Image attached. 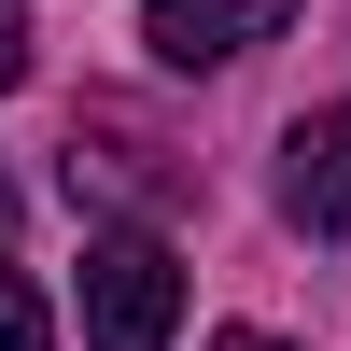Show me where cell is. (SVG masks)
I'll list each match as a JSON object with an SVG mask.
<instances>
[{
    "label": "cell",
    "mask_w": 351,
    "mask_h": 351,
    "mask_svg": "<svg viewBox=\"0 0 351 351\" xmlns=\"http://www.w3.org/2000/svg\"><path fill=\"white\" fill-rule=\"evenodd\" d=\"M183 324V267L155 225H99L84 239V351H169Z\"/></svg>",
    "instance_id": "obj_1"
},
{
    "label": "cell",
    "mask_w": 351,
    "mask_h": 351,
    "mask_svg": "<svg viewBox=\"0 0 351 351\" xmlns=\"http://www.w3.org/2000/svg\"><path fill=\"white\" fill-rule=\"evenodd\" d=\"M281 14H295V0H141V43H155L169 71H225V56L281 43Z\"/></svg>",
    "instance_id": "obj_2"
},
{
    "label": "cell",
    "mask_w": 351,
    "mask_h": 351,
    "mask_svg": "<svg viewBox=\"0 0 351 351\" xmlns=\"http://www.w3.org/2000/svg\"><path fill=\"white\" fill-rule=\"evenodd\" d=\"M281 211H295L309 239H351V99L281 141Z\"/></svg>",
    "instance_id": "obj_3"
},
{
    "label": "cell",
    "mask_w": 351,
    "mask_h": 351,
    "mask_svg": "<svg viewBox=\"0 0 351 351\" xmlns=\"http://www.w3.org/2000/svg\"><path fill=\"white\" fill-rule=\"evenodd\" d=\"M0 351H43V295H28L14 267H0Z\"/></svg>",
    "instance_id": "obj_4"
},
{
    "label": "cell",
    "mask_w": 351,
    "mask_h": 351,
    "mask_svg": "<svg viewBox=\"0 0 351 351\" xmlns=\"http://www.w3.org/2000/svg\"><path fill=\"white\" fill-rule=\"evenodd\" d=\"M28 71V0H0V84Z\"/></svg>",
    "instance_id": "obj_5"
},
{
    "label": "cell",
    "mask_w": 351,
    "mask_h": 351,
    "mask_svg": "<svg viewBox=\"0 0 351 351\" xmlns=\"http://www.w3.org/2000/svg\"><path fill=\"white\" fill-rule=\"evenodd\" d=\"M211 351H295V337H253V324H225V337H211Z\"/></svg>",
    "instance_id": "obj_6"
},
{
    "label": "cell",
    "mask_w": 351,
    "mask_h": 351,
    "mask_svg": "<svg viewBox=\"0 0 351 351\" xmlns=\"http://www.w3.org/2000/svg\"><path fill=\"white\" fill-rule=\"evenodd\" d=\"M0 225H14V183H0Z\"/></svg>",
    "instance_id": "obj_7"
}]
</instances>
